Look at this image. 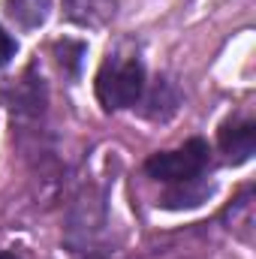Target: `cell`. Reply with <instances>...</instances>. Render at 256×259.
Masks as SVG:
<instances>
[{"label":"cell","mask_w":256,"mask_h":259,"mask_svg":"<svg viewBox=\"0 0 256 259\" xmlns=\"http://www.w3.org/2000/svg\"><path fill=\"white\" fill-rule=\"evenodd\" d=\"M208 160H211V151L202 139H190L184 142L181 148L175 151H163V154H154L148 157L145 163V172L157 181H166V184H181V181H190L199 178L205 169H208Z\"/></svg>","instance_id":"obj_2"},{"label":"cell","mask_w":256,"mask_h":259,"mask_svg":"<svg viewBox=\"0 0 256 259\" xmlns=\"http://www.w3.org/2000/svg\"><path fill=\"white\" fill-rule=\"evenodd\" d=\"M211 193H214V184L199 175V178H190V181L172 184V190L163 196V205L166 208H175V211L178 208H196V205H202Z\"/></svg>","instance_id":"obj_4"},{"label":"cell","mask_w":256,"mask_h":259,"mask_svg":"<svg viewBox=\"0 0 256 259\" xmlns=\"http://www.w3.org/2000/svg\"><path fill=\"white\" fill-rule=\"evenodd\" d=\"M55 55H58V64L66 75H75L78 66H81V58H84V46L81 42H72V39H64L55 46Z\"/></svg>","instance_id":"obj_6"},{"label":"cell","mask_w":256,"mask_h":259,"mask_svg":"<svg viewBox=\"0 0 256 259\" xmlns=\"http://www.w3.org/2000/svg\"><path fill=\"white\" fill-rule=\"evenodd\" d=\"M220 148L232 163L250 160L256 151V124L253 121H235L220 130Z\"/></svg>","instance_id":"obj_3"},{"label":"cell","mask_w":256,"mask_h":259,"mask_svg":"<svg viewBox=\"0 0 256 259\" xmlns=\"http://www.w3.org/2000/svg\"><path fill=\"white\" fill-rule=\"evenodd\" d=\"M145 94V66L139 58L115 55L97 72V100L103 109H127L136 106Z\"/></svg>","instance_id":"obj_1"},{"label":"cell","mask_w":256,"mask_h":259,"mask_svg":"<svg viewBox=\"0 0 256 259\" xmlns=\"http://www.w3.org/2000/svg\"><path fill=\"white\" fill-rule=\"evenodd\" d=\"M52 12V0H6V15L24 27V30H33L39 27Z\"/></svg>","instance_id":"obj_5"},{"label":"cell","mask_w":256,"mask_h":259,"mask_svg":"<svg viewBox=\"0 0 256 259\" xmlns=\"http://www.w3.org/2000/svg\"><path fill=\"white\" fill-rule=\"evenodd\" d=\"M15 49H18V46H15V39H12V36L0 27V69H3V66L15 58Z\"/></svg>","instance_id":"obj_7"},{"label":"cell","mask_w":256,"mask_h":259,"mask_svg":"<svg viewBox=\"0 0 256 259\" xmlns=\"http://www.w3.org/2000/svg\"><path fill=\"white\" fill-rule=\"evenodd\" d=\"M0 259H15L12 253H0Z\"/></svg>","instance_id":"obj_8"}]
</instances>
